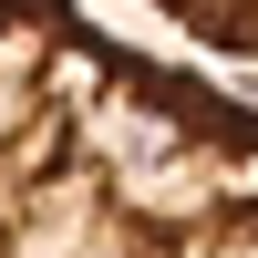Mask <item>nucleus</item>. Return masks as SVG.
<instances>
[{"label":"nucleus","mask_w":258,"mask_h":258,"mask_svg":"<svg viewBox=\"0 0 258 258\" xmlns=\"http://www.w3.org/2000/svg\"><path fill=\"white\" fill-rule=\"evenodd\" d=\"M0 258H258V103L83 0H0Z\"/></svg>","instance_id":"f257e3e1"},{"label":"nucleus","mask_w":258,"mask_h":258,"mask_svg":"<svg viewBox=\"0 0 258 258\" xmlns=\"http://www.w3.org/2000/svg\"><path fill=\"white\" fill-rule=\"evenodd\" d=\"M135 11L176 21L186 41H207V52H227V62H258V0H135Z\"/></svg>","instance_id":"f03ea898"}]
</instances>
